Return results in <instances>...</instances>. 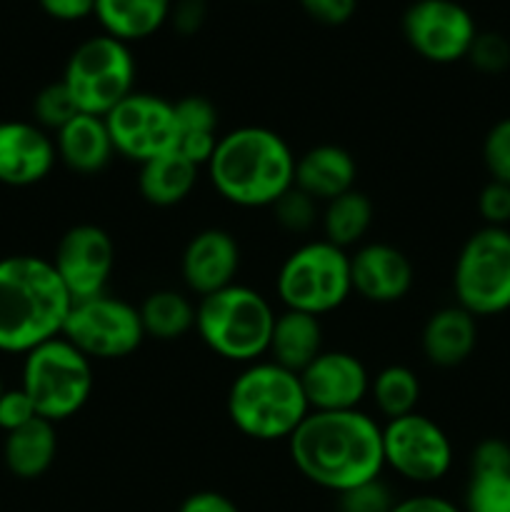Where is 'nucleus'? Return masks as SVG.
I'll return each instance as SVG.
<instances>
[{
	"label": "nucleus",
	"instance_id": "a211bd4d",
	"mask_svg": "<svg viewBox=\"0 0 510 512\" xmlns=\"http://www.w3.org/2000/svg\"><path fill=\"white\" fill-rule=\"evenodd\" d=\"M240 270V245L223 228H205L188 240L180 258V275L193 295L205 298L235 283Z\"/></svg>",
	"mask_w": 510,
	"mask_h": 512
},
{
	"label": "nucleus",
	"instance_id": "c9c22d12",
	"mask_svg": "<svg viewBox=\"0 0 510 512\" xmlns=\"http://www.w3.org/2000/svg\"><path fill=\"white\" fill-rule=\"evenodd\" d=\"M478 213L490 228H505L510 223V185L490 180L478 195Z\"/></svg>",
	"mask_w": 510,
	"mask_h": 512
},
{
	"label": "nucleus",
	"instance_id": "ea45409f",
	"mask_svg": "<svg viewBox=\"0 0 510 512\" xmlns=\"http://www.w3.org/2000/svg\"><path fill=\"white\" fill-rule=\"evenodd\" d=\"M205 18H208V3L205 0H173L168 23H173V28L180 35H195L203 28Z\"/></svg>",
	"mask_w": 510,
	"mask_h": 512
},
{
	"label": "nucleus",
	"instance_id": "dca6fc26",
	"mask_svg": "<svg viewBox=\"0 0 510 512\" xmlns=\"http://www.w3.org/2000/svg\"><path fill=\"white\" fill-rule=\"evenodd\" d=\"M55 160L58 150L48 130L28 120L0 123V183L8 188H30L43 183Z\"/></svg>",
	"mask_w": 510,
	"mask_h": 512
},
{
	"label": "nucleus",
	"instance_id": "6e6552de",
	"mask_svg": "<svg viewBox=\"0 0 510 512\" xmlns=\"http://www.w3.org/2000/svg\"><path fill=\"white\" fill-rule=\"evenodd\" d=\"M135 73L138 65L130 45L100 33L83 40L70 53L60 80L70 90L80 113L105 118L120 100L135 93Z\"/></svg>",
	"mask_w": 510,
	"mask_h": 512
},
{
	"label": "nucleus",
	"instance_id": "6ab92c4d",
	"mask_svg": "<svg viewBox=\"0 0 510 512\" xmlns=\"http://www.w3.org/2000/svg\"><path fill=\"white\" fill-rule=\"evenodd\" d=\"M478 345V318L455 305L435 310L423 325L420 348L435 368H458Z\"/></svg>",
	"mask_w": 510,
	"mask_h": 512
},
{
	"label": "nucleus",
	"instance_id": "37998d69",
	"mask_svg": "<svg viewBox=\"0 0 510 512\" xmlns=\"http://www.w3.org/2000/svg\"><path fill=\"white\" fill-rule=\"evenodd\" d=\"M390 512H463L455 503H450L448 498H440V495H410V498L395 500L393 510Z\"/></svg>",
	"mask_w": 510,
	"mask_h": 512
},
{
	"label": "nucleus",
	"instance_id": "473e14b6",
	"mask_svg": "<svg viewBox=\"0 0 510 512\" xmlns=\"http://www.w3.org/2000/svg\"><path fill=\"white\" fill-rule=\"evenodd\" d=\"M483 163L490 180L510 185V118L498 120L483 140Z\"/></svg>",
	"mask_w": 510,
	"mask_h": 512
},
{
	"label": "nucleus",
	"instance_id": "4c0bfd02",
	"mask_svg": "<svg viewBox=\"0 0 510 512\" xmlns=\"http://www.w3.org/2000/svg\"><path fill=\"white\" fill-rule=\"evenodd\" d=\"M510 473V445L505 440L488 438L478 443L470 458V475Z\"/></svg>",
	"mask_w": 510,
	"mask_h": 512
},
{
	"label": "nucleus",
	"instance_id": "9b49d317",
	"mask_svg": "<svg viewBox=\"0 0 510 512\" xmlns=\"http://www.w3.org/2000/svg\"><path fill=\"white\" fill-rule=\"evenodd\" d=\"M383 460L403 480L430 485L448 475L453 443L433 418L415 410L383 425Z\"/></svg>",
	"mask_w": 510,
	"mask_h": 512
},
{
	"label": "nucleus",
	"instance_id": "72a5a7b5",
	"mask_svg": "<svg viewBox=\"0 0 510 512\" xmlns=\"http://www.w3.org/2000/svg\"><path fill=\"white\" fill-rule=\"evenodd\" d=\"M338 498L340 512H390L395 505L393 493H390L388 485L380 478L355 485V488L340 493Z\"/></svg>",
	"mask_w": 510,
	"mask_h": 512
},
{
	"label": "nucleus",
	"instance_id": "f704fd0d",
	"mask_svg": "<svg viewBox=\"0 0 510 512\" xmlns=\"http://www.w3.org/2000/svg\"><path fill=\"white\" fill-rule=\"evenodd\" d=\"M468 60L480 73H503L510 65V43L498 33H478L468 50Z\"/></svg>",
	"mask_w": 510,
	"mask_h": 512
},
{
	"label": "nucleus",
	"instance_id": "2eb2a0df",
	"mask_svg": "<svg viewBox=\"0 0 510 512\" xmlns=\"http://www.w3.org/2000/svg\"><path fill=\"white\" fill-rule=\"evenodd\" d=\"M308 408L315 413L360 410L370 395V375L363 360L345 350H323L298 373Z\"/></svg>",
	"mask_w": 510,
	"mask_h": 512
},
{
	"label": "nucleus",
	"instance_id": "cd10ccee",
	"mask_svg": "<svg viewBox=\"0 0 510 512\" xmlns=\"http://www.w3.org/2000/svg\"><path fill=\"white\" fill-rule=\"evenodd\" d=\"M140 323H143L145 338L170 340L183 338L195 328V305L193 300L178 290H153L138 308Z\"/></svg>",
	"mask_w": 510,
	"mask_h": 512
},
{
	"label": "nucleus",
	"instance_id": "4be33fe9",
	"mask_svg": "<svg viewBox=\"0 0 510 512\" xmlns=\"http://www.w3.org/2000/svg\"><path fill=\"white\" fill-rule=\"evenodd\" d=\"M323 353V325L320 318L300 310H283L275 315L273 335H270L268 358L283 365L285 370L308 368L318 355Z\"/></svg>",
	"mask_w": 510,
	"mask_h": 512
},
{
	"label": "nucleus",
	"instance_id": "f257e3e1",
	"mask_svg": "<svg viewBox=\"0 0 510 512\" xmlns=\"http://www.w3.org/2000/svg\"><path fill=\"white\" fill-rule=\"evenodd\" d=\"M288 450L305 480L338 495L380 478L385 468L383 425L363 410H310L288 438Z\"/></svg>",
	"mask_w": 510,
	"mask_h": 512
},
{
	"label": "nucleus",
	"instance_id": "412c9836",
	"mask_svg": "<svg viewBox=\"0 0 510 512\" xmlns=\"http://www.w3.org/2000/svg\"><path fill=\"white\" fill-rule=\"evenodd\" d=\"M53 140L60 163L78 175H98L115 155L108 125L100 115L78 113L55 133Z\"/></svg>",
	"mask_w": 510,
	"mask_h": 512
},
{
	"label": "nucleus",
	"instance_id": "f3484780",
	"mask_svg": "<svg viewBox=\"0 0 510 512\" xmlns=\"http://www.w3.org/2000/svg\"><path fill=\"white\" fill-rule=\"evenodd\" d=\"M353 293L375 305L403 300L415 283L408 255L390 243H365L350 255Z\"/></svg>",
	"mask_w": 510,
	"mask_h": 512
},
{
	"label": "nucleus",
	"instance_id": "b1692460",
	"mask_svg": "<svg viewBox=\"0 0 510 512\" xmlns=\"http://www.w3.org/2000/svg\"><path fill=\"white\" fill-rule=\"evenodd\" d=\"M200 168L178 150L158 155L140 165L138 190L145 203L155 208H173L180 205L198 185Z\"/></svg>",
	"mask_w": 510,
	"mask_h": 512
},
{
	"label": "nucleus",
	"instance_id": "39448f33",
	"mask_svg": "<svg viewBox=\"0 0 510 512\" xmlns=\"http://www.w3.org/2000/svg\"><path fill=\"white\" fill-rule=\"evenodd\" d=\"M275 310L263 293L233 283L195 305V333L205 348L230 363H258L268 355Z\"/></svg>",
	"mask_w": 510,
	"mask_h": 512
},
{
	"label": "nucleus",
	"instance_id": "a878e982",
	"mask_svg": "<svg viewBox=\"0 0 510 512\" xmlns=\"http://www.w3.org/2000/svg\"><path fill=\"white\" fill-rule=\"evenodd\" d=\"M175 150L185 158L193 160L198 168H205L218 145V108L210 98L203 95H185L175 100Z\"/></svg>",
	"mask_w": 510,
	"mask_h": 512
},
{
	"label": "nucleus",
	"instance_id": "e433bc0d",
	"mask_svg": "<svg viewBox=\"0 0 510 512\" xmlns=\"http://www.w3.org/2000/svg\"><path fill=\"white\" fill-rule=\"evenodd\" d=\"M38 418L33 403L25 395L23 388H5V393L0 395V430L3 433H13V430L23 428L30 420Z\"/></svg>",
	"mask_w": 510,
	"mask_h": 512
},
{
	"label": "nucleus",
	"instance_id": "7ed1b4c3",
	"mask_svg": "<svg viewBox=\"0 0 510 512\" xmlns=\"http://www.w3.org/2000/svg\"><path fill=\"white\" fill-rule=\"evenodd\" d=\"M295 160L283 135L263 125H243L220 135L205 170L230 205L273 208L293 188Z\"/></svg>",
	"mask_w": 510,
	"mask_h": 512
},
{
	"label": "nucleus",
	"instance_id": "7c9ffc66",
	"mask_svg": "<svg viewBox=\"0 0 510 512\" xmlns=\"http://www.w3.org/2000/svg\"><path fill=\"white\" fill-rule=\"evenodd\" d=\"M273 215L280 228L288 230V233L303 235L320 223V203L293 185L288 193L275 200Z\"/></svg>",
	"mask_w": 510,
	"mask_h": 512
},
{
	"label": "nucleus",
	"instance_id": "a19ab883",
	"mask_svg": "<svg viewBox=\"0 0 510 512\" xmlns=\"http://www.w3.org/2000/svg\"><path fill=\"white\" fill-rule=\"evenodd\" d=\"M40 10L60 23H78L93 15L95 0H38Z\"/></svg>",
	"mask_w": 510,
	"mask_h": 512
},
{
	"label": "nucleus",
	"instance_id": "1a4fd4ad",
	"mask_svg": "<svg viewBox=\"0 0 510 512\" xmlns=\"http://www.w3.org/2000/svg\"><path fill=\"white\" fill-rule=\"evenodd\" d=\"M453 293L475 318L510 310V230L483 225L460 248L453 268Z\"/></svg>",
	"mask_w": 510,
	"mask_h": 512
},
{
	"label": "nucleus",
	"instance_id": "bb28decb",
	"mask_svg": "<svg viewBox=\"0 0 510 512\" xmlns=\"http://www.w3.org/2000/svg\"><path fill=\"white\" fill-rule=\"evenodd\" d=\"M373 200L360 190H348L338 195L330 203H325L320 213V228H323V240L348 250L365 238V233L373 225Z\"/></svg>",
	"mask_w": 510,
	"mask_h": 512
},
{
	"label": "nucleus",
	"instance_id": "9d476101",
	"mask_svg": "<svg viewBox=\"0 0 510 512\" xmlns=\"http://www.w3.org/2000/svg\"><path fill=\"white\" fill-rule=\"evenodd\" d=\"M60 335L88 360H123L145 340L138 308L108 293L75 300Z\"/></svg>",
	"mask_w": 510,
	"mask_h": 512
},
{
	"label": "nucleus",
	"instance_id": "423d86ee",
	"mask_svg": "<svg viewBox=\"0 0 510 512\" xmlns=\"http://www.w3.org/2000/svg\"><path fill=\"white\" fill-rule=\"evenodd\" d=\"M20 388L30 398L38 418L63 423L78 415L93 395V360L58 335L25 353Z\"/></svg>",
	"mask_w": 510,
	"mask_h": 512
},
{
	"label": "nucleus",
	"instance_id": "c85d7f7f",
	"mask_svg": "<svg viewBox=\"0 0 510 512\" xmlns=\"http://www.w3.org/2000/svg\"><path fill=\"white\" fill-rule=\"evenodd\" d=\"M370 398L388 420L415 413L420 400V380L408 365H388L370 378Z\"/></svg>",
	"mask_w": 510,
	"mask_h": 512
},
{
	"label": "nucleus",
	"instance_id": "4468645a",
	"mask_svg": "<svg viewBox=\"0 0 510 512\" xmlns=\"http://www.w3.org/2000/svg\"><path fill=\"white\" fill-rule=\"evenodd\" d=\"M55 273L63 280L70 298L88 300L103 295L115 268V243L105 228L78 223L63 233L53 255Z\"/></svg>",
	"mask_w": 510,
	"mask_h": 512
},
{
	"label": "nucleus",
	"instance_id": "393cba45",
	"mask_svg": "<svg viewBox=\"0 0 510 512\" xmlns=\"http://www.w3.org/2000/svg\"><path fill=\"white\" fill-rule=\"evenodd\" d=\"M58 455L55 423L43 418L30 420L23 428L5 433L3 460L5 468L20 480H35L50 470Z\"/></svg>",
	"mask_w": 510,
	"mask_h": 512
},
{
	"label": "nucleus",
	"instance_id": "5701e85b",
	"mask_svg": "<svg viewBox=\"0 0 510 512\" xmlns=\"http://www.w3.org/2000/svg\"><path fill=\"white\" fill-rule=\"evenodd\" d=\"M173 0H95L93 15L110 38L138 43L158 33L170 18Z\"/></svg>",
	"mask_w": 510,
	"mask_h": 512
},
{
	"label": "nucleus",
	"instance_id": "c756f323",
	"mask_svg": "<svg viewBox=\"0 0 510 512\" xmlns=\"http://www.w3.org/2000/svg\"><path fill=\"white\" fill-rule=\"evenodd\" d=\"M465 512H510V473L470 475Z\"/></svg>",
	"mask_w": 510,
	"mask_h": 512
},
{
	"label": "nucleus",
	"instance_id": "c03bdc74",
	"mask_svg": "<svg viewBox=\"0 0 510 512\" xmlns=\"http://www.w3.org/2000/svg\"><path fill=\"white\" fill-rule=\"evenodd\" d=\"M5 393V388H3V380H0V395H3Z\"/></svg>",
	"mask_w": 510,
	"mask_h": 512
},
{
	"label": "nucleus",
	"instance_id": "f8f14e48",
	"mask_svg": "<svg viewBox=\"0 0 510 512\" xmlns=\"http://www.w3.org/2000/svg\"><path fill=\"white\" fill-rule=\"evenodd\" d=\"M115 155L143 165L175 150V108L170 100L153 93H130L105 115Z\"/></svg>",
	"mask_w": 510,
	"mask_h": 512
},
{
	"label": "nucleus",
	"instance_id": "79ce46f5",
	"mask_svg": "<svg viewBox=\"0 0 510 512\" xmlns=\"http://www.w3.org/2000/svg\"><path fill=\"white\" fill-rule=\"evenodd\" d=\"M178 512H240L238 505L215 490H198L180 503Z\"/></svg>",
	"mask_w": 510,
	"mask_h": 512
},
{
	"label": "nucleus",
	"instance_id": "f03ea898",
	"mask_svg": "<svg viewBox=\"0 0 510 512\" xmlns=\"http://www.w3.org/2000/svg\"><path fill=\"white\" fill-rule=\"evenodd\" d=\"M73 298L38 255L0 260V353L25 355L63 333Z\"/></svg>",
	"mask_w": 510,
	"mask_h": 512
},
{
	"label": "nucleus",
	"instance_id": "20e7f679",
	"mask_svg": "<svg viewBox=\"0 0 510 512\" xmlns=\"http://www.w3.org/2000/svg\"><path fill=\"white\" fill-rule=\"evenodd\" d=\"M225 405L235 430L260 443L288 440L310 413L298 373L273 360L245 365L230 383Z\"/></svg>",
	"mask_w": 510,
	"mask_h": 512
},
{
	"label": "nucleus",
	"instance_id": "2f4dec72",
	"mask_svg": "<svg viewBox=\"0 0 510 512\" xmlns=\"http://www.w3.org/2000/svg\"><path fill=\"white\" fill-rule=\"evenodd\" d=\"M78 113V105H75L73 95L65 88L63 80L45 85L33 100V123L40 125L43 130H55V133H58V130L63 128V125H68Z\"/></svg>",
	"mask_w": 510,
	"mask_h": 512
},
{
	"label": "nucleus",
	"instance_id": "58836bf2",
	"mask_svg": "<svg viewBox=\"0 0 510 512\" xmlns=\"http://www.w3.org/2000/svg\"><path fill=\"white\" fill-rule=\"evenodd\" d=\"M298 3L320 25H345L358 10V0H298Z\"/></svg>",
	"mask_w": 510,
	"mask_h": 512
},
{
	"label": "nucleus",
	"instance_id": "0eeeda50",
	"mask_svg": "<svg viewBox=\"0 0 510 512\" xmlns=\"http://www.w3.org/2000/svg\"><path fill=\"white\" fill-rule=\"evenodd\" d=\"M275 290L285 310H300L315 318L333 313L353 293L350 253L323 238L308 240L283 260Z\"/></svg>",
	"mask_w": 510,
	"mask_h": 512
},
{
	"label": "nucleus",
	"instance_id": "aec40b11",
	"mask_svg": "<svg viewBox=\"0 0 510 512\" xmlns=\"http://www.w3.org/2000/svg\"><path fill=\"white\" fill-rule=\"evenodd\" d=\"M355 178H358V165L353 153L343 145L320 143L295 160L293 185L323 205L353 190Z\"/></svg>",
	"mask_w": 510,
	"mask_h": 512
},
{
	"label": "nucleus",
	"instance_id": "ddd939ff",
	"mask_svg": "<svg viewBox=\"0 0 510 512\" xmlns=\"http://www.w3.org/2000/svg\"><path fill=\"white\" fill-rule=\"evenodd\" d=\"M405 43L428 63L448 65L468 58L478 28L455 0H415L403 13Z\"/></svg>",
	"mask_w": 510,
	"mask_h": 512
}]
</instances>
